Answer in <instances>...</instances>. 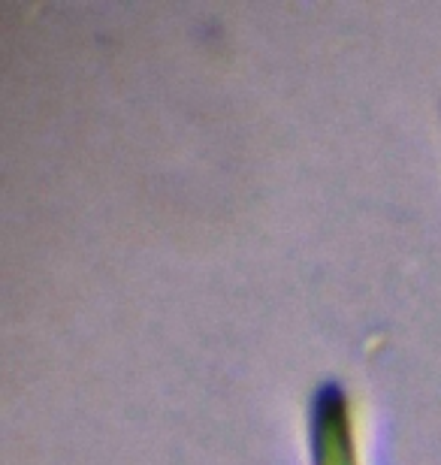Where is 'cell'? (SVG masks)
I'll list each match as a JSON object with an SVG mask.
<instances>
[{"instance_id": "6da1fadb", "label": "cell", "mask_w": 441, "mask_h": 465, "mask_svg": "<svg viewBox=\"0 0 441 465\" xmlns=\"http://www.w3.org/2000/svg\"><path fill=\"white\" fill-rule=\"evenodd\" d=\"M312 465H363L356 411L339 384H324L312 402Z\"/></svg>"}]
</instances>
